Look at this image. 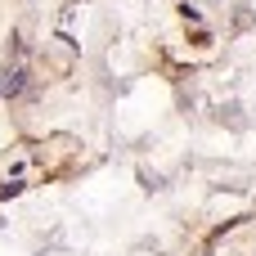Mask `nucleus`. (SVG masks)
<instances>
[{"mask_svg": "<svg viewBox=\"0 0 256 256\" xmlns=\"http://www.w3.org/2000/svg\"><path fill=\"white\" fill-rule=\"evenodd\" d=\"M22 194V184H0V198H18Z\"/></svg>", "mask_w": 256, "mask_h": 256, "instance_id": "obj_2", "label": "nucleus"}, {"mask_svg": "<svg viewBox=\"0 0 256 256\" xmlns=\"http://www.w3.org/2000/svg\"><path fill=\"white\" fill-rule=\"evenodd\" d=\"M22 81H27V68H9V72H0V94H18Z\"/></svg>", "mask_w": 256, "mask_h": 256, "instance_id": "obj_1", "label": "nucleus"}]
</instances>
